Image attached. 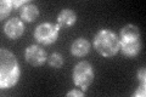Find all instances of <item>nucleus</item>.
<instances>
[{
  "mask_svg": "<svg viewBox=\"0 0 146 97\" xmlns=\"http://www.w3.org/2000/svg\"><path fill=\"white\" fill-rule=\"evenodd\" d=\"M90 51V43L85 38L76 39L71 45V52L77 57H83Z\"/></svg>",
  "mask_w": 146,
  "mask_h": 97,
  "instance_id": "nucleus-9",
  "label": "nucleus"
},
{
  "mask_svg": "<svg viewBox=\"0 0 146 97\" xmlns=\"http://www.w3.org/2000/svg\"><path fill=\"white\" fill-rule=\"evenodd\" d=\"M60 29L61 28L57 24H54V23H50V22H44L35 28L34 38L40 44L50 45L57 40Z\"/></svg>",
  "mask_w": 146,
  "mask_h": 97,
  "instance_id": "nucleus-5",
  "label": "nucleus"
},
{
  "mask_svg": "<svg viewBox=\"0 0 146 97\" xmlns=\"http://www.w3.org/2000/svg\"><path fill=\"white\" fill-rule=\"evenodd\" d=\"M26 4H28V1H27V0H13L12 1V5L15 6V7H20V6H25Z\"/></svg>",
  "mask_w": 146,
  "mask_h": 97,
  "instance_id": "nucleus-16",
  "label": "nucleus"
},
{
  "mask_svg": "<svg viewBox=\"0 0 146 97\" xmlns=\"http://www.w3.org/2000/svg\"><path fill=\"white\" fill-rule=\"evenodd\" d=\"M77 21V15L76 12L71 10V9H63V10L58 13L57 16V23L56 24L60 28H68V27L73 26Z\"/></svg>",
  "mask_w": 146,
  "mask_h": 97,
  "instance_id": "nucleus-8",
  "label": "nucleus"
},
{
  "mask_svg": "<svg viewBox=\"0 0 146 97\" xmlns=\"http://www.w3.org/2000/svg\"><path fill=\"white\" fill-rule=\"evenodd\" d=\"M145 73H146L145 68L139 69V72H138V79H139V81H140V84H141V85H145V81H146Z\"/></svg>",
  "mask_w": 146,
  "mask_h": 97,
  "instance_id": "nucleus-14",
  "label": "nucleus"
},
{
  "mask_svg": "<svg viewBox=\"0 0 146 97\" xmlns=\"http://www.w3.org/2000/svg\"><path fill=\"white\" fill-rule=\"evenodd\" d=\"M119 44L122 52L128 57H134L140 52V30L134 24H127L119 32Z\"/></svg>",
  "mask_w": 146,
  "mask_h": 97,
  "instance_id": "nucleus-3",
  "label": "nucleus"
},
{
  "mask_svg": "<svg viewBox=\"0 0 146 97\" xmlns=\"http://www.w3.org/2000/svg\"><path fill=\"white\" fill-rule=\"evenodd\" d=\"M12 1L11 0H3L1 3H0V16H1V18L6 17L9 13L11 12L12 10Z\"/></svg>",
  "mask_w": 146,
  "mask_h": 97,
  "instance_id": "nucleus-12",
  "label": "nucleus"
},
{
  "mask_svg": "<svg viewBox=\"0 0 146 97\" xmlns=\"http://www.w3.org/2000/svg\"><path fill=\"white\" fill-rule=\"evenodd\" d=\"M26 61L33 67H40L46 62V51L39 45H29L25 51Z\"/></svg>",
  "mask_w": 146,
  "mask_h": 97,
  "instance_id": "nucleus-6",
  "label": "nucleus"
},
{
  "mask_svg": "<svg viewBox=\"0 0 146 97\" xmlns=\"http://www.w3.org/2000/svg\"><path fill=\"white\" fill-rule=\"evenodd\" d=\"M84 91L82 90V91H79V90H72V91H68L67 92V96L68 97H71V96H77V97H84Z\"/></svg>",
  "mask_w": 146,
  "mask_h": 97,
  "instance_id": "nucleus-15",
  "label": "nucleus"
},
{
  "mask_svg": "<svg viewBox=\"0 0 146 97\" xmlns=\"http://www.w3.org/2000/svg\"><path fill=\"white\" fill-rule=\"evenodd\" d=\"M20 16H21V20L25 21V22H33L35 21L39 16V9L34 4H26L25 6L21 7V11H20Z\"/></svg>",
  "mask_w": 146,
  "mask_h": 97,
  "instance_id": "nucleus-10",
  "label": "nucleus"
},
{
  "mask_svg": "<svg viewBox=\"0 0 146 97\" xmlns=\"http://www.w3.org/2000/svg\"><path fill=\"white\" fill-rule=\"evenodd\" d=\"M73 81L77 87L80 90H88V87L94 81V69L91 64L86 61H82L77 63V66L73 69Z\"/></svg>",
  "mask_w": 146,
  "mask_h": 97,
  "instance_id": "nucleus-4",
  "label": "nucleus"
},
{
  "mask_svg": "<svg viewBox=\"0 0 146 97\" xmlns=\"http://www.w3.org/2000/svg\"><path fill=\"white\" fill-rule=\"evenodd\" d=\"M145 95H146L145 85H140V86L138 87V90H136L134 94H133L134 97H145Z\"/></svg>",
  "mask_w": 146,
  "mask_h": 97,
  "instance_id": "nucleus-13",
  "label": "nucleus"
},
{
  "mask_svg": "<svg viewBox=\"0 0 146 97\" xmlns=\"http://www.w3.org/2000/svg\"><path fill=\"white\" fill-rule=\"evenodd\" d=\"M4 33L6 34L7 38H10L12 40L18 39L20 36L25 33V24L23 21L20 18L12 17L10 18L4 26Z\"/></svg>",
  "mask_w": 146,
  "mask_h": 97,
  "instance_id": "nucleus-7",
  "label": "nucleus"
},
{
  "mask_svg": "<svg viewBox=\"0 0 146 97\" xmlns=\"http://www.w3.org/2000/svg\"><path fill=\"white\" fill-rule=\"evenodd\" d=\"M94 48L104 57H112L121 50L119 38L112 30L102 28L94 36Z\"/></svg>",
  "mask_w": 146,
  "mask_h": 97,
  "instance_id": "nucleus-2",
  "label": "nucleus"
},
{
  "mask_svg": "<svg viewBox=\"0 0 146 97\" xmlns=\"http://www.w3.org/2000/svg\"><path fill=\"white\" fill-rule=\"evenodd\" d=\"M21 71L16 56L6 49L0 50V87L10 89L20 80Z\"/></svg>",
  "mask_w": 146,
  "mask_h": 97,
  "instance_id": "nucleus-1",
  "label": "nucleus"
},
{
  "mask_svg": "<svg viewBox=\"0 0 146 97\" xmlns=\"http://www.w3.org/2000/svg\"><path fill=\"white\" fill-rule=\"evenodd\" d=\"M48 62L49 64L51 66L52 68H61L63 66V57L61 56V53H58V52H54L50 55V57L48 58Z\"/></svg>",
  "mask_w": 146,
  "mask_h": 97,
  "instance_id": "nucleus-11",
  "label": "nucleus"
}]
</instances>
